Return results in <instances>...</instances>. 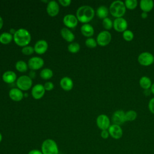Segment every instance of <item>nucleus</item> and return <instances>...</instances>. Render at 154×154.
Masks as SVG:
<instances>
[{"label":"nucleus","instance_id":"f257e3e1","mask_svg":"<svg viewBox=\"0 0 154 154\" xmlns=\"http://www.w3.org/2000/svg\"><path fill=\"white\" fill-rule=\"evenodd\" d=\"M94 16V9L89 5H82L76 11V17L79 21L84 23H88Z\"/></svg>","mask_w":154,"mask_h":154},{"label":"nucleus","instance_id":"f03ea898","mask_svg":"<svg viewBox=\"0 0 154 154\" xmlns=\"http://www.w3.org/2000/svg\"><path fill=\"white\" fill-rule=\"evenodd\" d=\"M15 43L20 46H27L31 42V35L29 32L25 28H19L13 35Z\"/></svg>","mask_w":154,"mask_h":154},{"label":"nucleus","instance_id":"7ed1b4c3","mask_svg":"<svg viewBox=\"0 0 154 154\" xmlns=\"http://www.w3.org/2000/svg\"><path fill=\"white\" fill-rule=\"evenodd\" d=\"M109 11L111 14L116 18L122 17L126 11L125 2L120 0L113 1L109 5Z\"/></svg>","mask_w":154,"mask_h":154},{"label":"nucleus","instance_id":"20e7f679","mask_svg":"<svg viewBox=\"0 0 154 154\" xmlns=\"http://www.w3.org/2000/svg\"><path fill=\"white\" fill-rule=\"evenodd\" d=\"M43 154H59V149L56 141L52 139L45 140L41 145Z\"/></svg>","mask_w":154,"mask_h":154},{"label":"nucleus","instance_id":"39448f33","mask_svg":"<svg viewBox=\"0 0 154 154\" xmlns=\"http://www.w3.org/2000/svg\"><path fill=\"white\" fill-rule=\"evenodd\" d=\"M32 84V81L31 78L29 76L22 75L20 76L16 81V85L21 90L26 91L29 90Z\"/></svg>","mask_w":154,"mask_h":154},{"label":"nucleus","instance_id":"423d86ee","mask_svg":"<svg viewBox=\"0 0 154 154\" xmlns=\"http://www.w3.org/2000/svg\"><path fill=\"white\" fill-rule=\"evenodd\" d=\"M138 62L144 66H148L154 62V55L149 52H143L138 56Z\"/></svg>","mask_w":154,"mask_h":154},{"label":"nucleus","instance_id":"0eeeda50","mask_svg":"<svg viewBox=\"0 0 154 154\" xmlns=\"http://www.w3.org/2000/svg\"><path fill=\"white\" fill-rule=\"evenodd\" d=\"M112 36L111 33L106 30L100 31L97 35V43L102 46L108 45L111 41Z\"/></svg>","mask_w":154,"mask_h":154},{"label":"nucleus","instance_id":"6e6552de","mask_svg":"<svg viewBox=\"0 0 154 154\" xmlns=\"http://www.w3.org/2000/svg\"><path fill=\"white\" fill-rule=\"evenodd\" d=\"M96 125L100 129L107 130L111 125L109 118L106 114H100L96 119Z\"/></svg>","mask_w":154,"mask_h":154},{"label":"nucleus","instance_id":"1a4fd4ad","mask_svg":"<svg viewBox=\"0 0 154 154\" xmlns=\"http://www.w3.org/2000/svg\"><path fill=\"white\" fill-rule=\"evenodd\" d=\"M127 20L122 17L116 18L113 21V28L117 32H124L128 28Z\"/></svg>","mask_w":154,"mask_h":154},{"label":"nucleus","instance_id":"9d476101","mask_svg":"<svg viewBox=\"0 0 154 154\" xmlns=\"http://www.w3.org/2000/svg\"><path fill=\"white\" fill-rule=\"evenodd\" d=\"M109 136L115 140H119L123 135V130L120 125L112 124L111 125L108 129Z\"/></svg>","mask_w":154,"mask_h":154},{"label":"nucleus","instance_id":"9b49d317","mask_svg":"<svg viewBox=\"0 0 154 154\" xmlns=\"http://www.w3.org/2000/svg\"><path fill=\"white\" fill-rule=\"evenodd\" d=\"M44 64V60L39 57H33L29 59L28 66L32 70H38Z\"/></svg>","mask_w":154,"mask_h":154},{"label":"nucleus","instance_id":"f8f14e48","mask_svg":"<svg viewBox=\"0 0 154 154\" xmlns=\"http://www.w3.org/2000/svg\"><path fill=\"white\" fill-rule=\"evenodd\" d=\"M113 124L120 125L124 123L125 120V112L122 109H118L114 112L112 116Z\"/></svg>","mask_w":154,"mask_h":154},{"label":"nucleus","instance_id":"ddd939ff","mask_svg":"<svg viewBox=\"0 0 154 154\" xmlns=\"http://www.w3.org/2000/svg\"><path fill=\"white\" fill-rule=\"evenodd\" d=\"M78 20L75 15L72 14H67L63 17V23L68 28H73L78 25Z\"/></svg>","mask_w":154,"mask_h":154},{"label":"nucleus","instance_id":"4468645a","mask_svg":"<svg viewBox=\"0 0 154 154\" xmlns=\"http://www.w3.org/2000/svg\"><path fill=\"white\" fill-rule=\"evenodd\" d=\"M48 14L51 16H55L60 11V7L57 2L55 1H51L48 2L46 7Z\"/></svg>","mask_w":154,"mask_h":154},{"label":"nucleus","instance_id":"2eb2a0df","mask_svg":"<svg viewBox=\"0 0 154 154\" xmlns=\"http://www.w3.org/2000/svg\"><path fill=\"white\" fill-rule=\"evenodd\" d=\"M45 93V89L42 84H37L35 85L31 90V94L32 97L35 99H39L42 98Z\"/></svg>","mask_w":154,"mask_h":154},{"label":"nucleus","instance_id":"dca6fc26","mask_svg":"<svg viewBox=\"0 0 154 154\" xmlns=\"http://www.w3.org/2000/svg\"><path fill=\"white\" fill-rule=\"evenodd\" d=\"M48 44L45 40H39L34 45V51L38 54H44L48 49Z\"/></svg>","mask_w":154,"mask_h":154},{"label":"nucleus","instance_id":"f3484780","mask_svg":"<svg viewBox=\"0 0 154 154\" xmlns=\"http://www.w3.org/2000/svg\"><path fill=\"white\" fill-rule=\"evenodd\" d=\"M9 96L14 101H20L23 97V93L21 90L17 88H13L9 91Z\"/></svg>","mask_w":154,"mask_h":154},{"label":"nucleus","instance_id":"a211bd4d","mask_svg":"<svg viewBox=\"0 0 154 154\" xmlns=\"http://www.w3.org/2000/svg\"><path fill=\"white\" fill-rule=\"evenodd\" d=\"M60 84L61 88L66 91L70 90L73 87V81L68 76L63 77L60 80Z\"/></svg>","mask_w":154,"mask_h":154},{"label":"nucleus","instance_id":"6ab92c4d","mask_svg":"<svg viewBox=\"0 0 154 154\" xmlns=\"http://www.w3.org/2000/svg\"><path fill=\"white\" fill-rule=\"evenodd\" d=\"M2 79L3 81L8 84H11L14 82L16 80L17 76L16 74L11 70L5 71L2 75Z\"/></svg>","mask_w":154,"mask_h":154},{"label":"nucleus","instance_id":"aec40b11","mask_svg":"<svg viewBox=\"0 0 154 154\" xmlns=\"http://www.w3.org/2000/svg\"><path fill=\"white\" fill-rule=\"evenodd\" d=\"M140 7L143 11L149 12L154 7V2L152 0H141Z\"/></svg>","mask_w":154,"mask_h":154},{"label":"nucleus","instance_id":"412c9836","mask_svg":"<svg viewBox=\"0 0 154 154\" xmlns=\"http://www.w3.org/2000/svg\"><path fill=\"white\" fill-rule=\"evenodd\" d=\"M60 33L63 38L69 42H72L75 39V35L67 28H63L60 31Z\"/></svg>","mask_w":154,"mask_h":154},{"label":"nucleus","instance_id":"4be33fe9","mask_svg":"<svg viewBox=\"0 0 154 154\" xmlns=\"http://www.w3.org/2000/svg\"><path fill=\"white\" fill-rule=\"evenodd\" d=\"M81 33L85 37H90L94 34V28L89 23H84L81 27Z\"/></svg>","mask_w":154,"mask_h":154},{"label":"nucleus","instance_id":"5701e85b","mask_svg":"<svg viewBox=\"0 0 154 154\" xmlns=\"http://www.w3.org/2000/svg\"><path fill=\"white\" fill-rule=\"evenodd\" d=\"M139 84L140 87L144 90L150 89L152 86V81L150 78L147 76H143L139 80Z\"/></svg>","mask_w":154,"mask_h":154},{"label":"nucleus","instance_id":"b1692460","mask_svg":"<svg viewBox=\"0 0 154 154\" xmlns=\"http://www.w3.org/2000/svg\"><path fill=\"white\" fill-rule=\"evenodd\" d=\"M109 9L105 5H100L96 10V14L100 19H105L108 17Z\"/></svg>","mask_w":154,"mask_h":154},{"label":"nucleus","instance_id":"393cba45","mask_svg":"<svg viewBox=\"0 0 154 154\" xmlns=\"http://www.w3.org/2000/svg\"><path fill=\"white\" fill-rule=\"evenodd\" d=\"M13 38V36L10 32H4L0 35V42L4 45H7L10 43Z\"/></svg>","mask_w":154,"mask_h":154},{"label":"nucleus","instance_id":"a878e982","mask_svg":"<svg viewBox=\"0 0 154 154\" xmlns=\"http://www.w3.org/2000/svg\"><path fill=\"white\" fill-rule=\"evenodd\" d=\"M40 76L44 79H49L53 76V72L49 68H45L42 69L40 73Z\"/></svg>","mask_w":154,"mask_h":154},{"label":"nucleus","instance_id":"bb28decb","mask_svg":"<svg viewBox=\"0 0 154 154\" xmlns=\"http://www.w3.org/2000/svg\"><path fill=\"white\" fill-rule=\"evenodd\" d=\"M15 67L17 70L20 72H25L28 69V64L23 60H19L16 63Z\"/></svg>","mask_w":154,"mask_h":154},{"label":"nucleus","instance_id":"cd10ccee","mask_svg":"<svg viewBox=\"0 0 154 154\" xmlns=\"http://www.w3.org/2000/svg\"><path fill=\"white\" fill-rule=\"evenodd\" d=\"M137 113L135 111L131 109L125 112V120L126 122H132L137 119Z\"/></svg>","mask_w":154,"mask_h":154},{"label":"nucleus","instance_id":"c85d7f7f","mask_svg":"<svg viewBox=\"0 0 154 154\" xmlns=\"http://www.w3.org/2000/svg\"><path fill=\"white\" fill-rule=\"evenodd\" d=\"M67 49L71 53H76L80 49V45L77 42H72L68 45Z\"/></svg>","mask_w":154,"mask_h":154},{"label":"nucleus","instance_id":"c756f323","mask_svg":"<svg viewBox=\"0 0 154 154\" xmlns=\"http://www.w3.org/2000/svg\"><path fill=\"white\" fill-rule=\"evenodd\" d=\"M102 25L106 31L111 29L113 27V22L109 17H106L102 20Z\"/></svg>","mask_w":154,"mask_h":154},{"label":"nucleus","instance_id":"7c9ffc66","mask_svg":"<svg viewBox=\"0 0 154 154\" xmlns=\"http://www.w3.org/2000/svg\"><path fill=\"white\" fill-rule=\"evenodd\" d=\"M122 36L124 40H125L126 41L129 42L133 40L134 37V34L132 31L129 29H126L124 32H123Z\"/></svg>","mask_w":154,"mask_h":154},{"label":"nucleus","instance_id":"2f4dec72","mask_svg":"<svg viewBox=\"0 0 154 154\" xmlns=\"http://www.w3.org/2000/svg\"><path fill=\"white\" fill-rule=\"evenodd\" d=\"M124 2L126 8L129 10H134L138 5V1L137 0H126Z\"/></svg>","mask_w":154,"mask_h":154},{"label":"nucleus","instance_id":"473e14b6","mask_svg":"<svg viewBox=\"0 0 154 154\" xmlns=\"http://www.w3.org/2000/svg\"><path fill=\"white\" fill-rule=\"evenodd\" d=\"M85 45L89 48H94L97 45L96 40L92 37H88V38H87L85 40Z\"/></svg>","mask_w":154,"mask_h":154},{"label":"nucleus","instance_id":"72a5a7b5","mask_svg":"<svg viewBox=\"0 0 154 154\" xmlns=\"http://www.w3.org/2000/svg\"><path fill=\"white\" fill-rule=\"evenodd\" d=\"M34 52V49L31 46H25L22 48V52L25 55H31Z\"/></svg>","mask_w":154,"mask_h":154},{"label":"nucleus","instance_id":"f704fd0d","mask_svg":"<svg viewBox=\"0 0 154 154\" xmlns=\"http://www.w3.org/2000/svg\"><path fill=\"white\" fill-rule=\"evenodd\" d=\"M43 86H44L45 90H47V91H50V90H52L54 87V84L50 81H48V82H45Z\"/></svg>","mask_w":154,"mask_h":154},{"label":"nucleus","instance_id":"c9c22d12","mask_svg":"<svg viewBox=\"0 0 154 154\" xmlns=\"http://www.w3.org/2000/svg\"><path fill=\"white\" fill-rule=\"evenodd\" d=\"M148 108L149 111L154 114V97H152L149 102L148 103Z\"/></svg>","mask_w":154,"mask_h":154},{"label":"nucleus","instance_id":"e433bc0d","mask_svg":"<svg viewBox=\"0 0 154 154\" xmlns=\"http://www.w3.org/2000/svg\"><path fill=\"white\" fill-rule=\"evenodd\" d=\"M100 136L103 139H107L109 137V132L107 130H102L100 132Z\"/></svg>","mask_w":154,"mask_h":154},{"label":"nucleus","instance_id":"4c0bfd02","mask_svg":"<svg viewBox=\"0 0 154 154\" xmlns=\"http://www.w3.org/2000/svg\"><path fill=\"white\" fill-rule=\"evenodd\" d=\"M58 2H60V4L64 6V7H67L69 6L70 3H71V1L70 0H59Z\"/></svg>","mask_w":154,"mask_h":154},{"label":"nucleus","instance_id":"58836bf2","mask_svg":"<svg viewBox=\"0 0 154 154\" xmlns=\"http://www.w3.org/2000/svg\"><path fill=\"white\" fill-rule=\"evenodd\" d=\"M28 154H43V153L38 149H32L28 152Z\"/></svg>","mask_w":154,"mask_h":154},{"label":"nucleus","instance_id":"ea45409f","mask_svg":"<svg viewBox=\"0 0 154 154\" xmlns=\"http://www.w3.org/2000/svg\"><path fill=\"white\" fill-rule=\"evenodd\" d=\"M141 16L143 19H146L147 17L148 16V14H147V12H144V11H143L141 14Z\"/></svg>","mask_w":154,"mask_h":154},{"label":"nucleus","instance_id":"a19ab883","mask_svg":"<svg viewBox=\"0 0 154 154\" xmlns=\"http://www.w3.org/2000/svg\"><path fill=\"white\" fill-rule=\"evenodd\" d=\"M151 93V91L150 89H147V90H144V94L146 96H149L150 94Z\"/></svg>","mask_w":154,"mask_h":154},{"label":"nucleus","instance_id":"79ce46f5","mask_svg":"<svg viewBox=\"0 0 154 154\" xmlns=\"http://www.w3.org/2000/svg\"><path fill=\"white\" fill-rule=\"evenodd\" d=\"M35 76V72L34 71H31L29 73V77L31 78H34Z\"/></svg>","mask_w":154,"mask_h":154},{"label":"nucleus","instance_id":"37998d69","mask_svg":"<svg viewBox=\"0 0 154 154\" xmlns=\"http://www.w3.org/2000/svg\"><path fill=\"white\" fill-rule=\"evenodd\" d=\"M3 23H4V22H3V19L0 16V29L2 28V26H3Z\"/></svg>","mask_w":154,"mask_h":154},{"label":"nucleus","instance_id":"c03bdc74","mask_svg":"<svg viewBox=\"0 0 154 154\" xmlns=\"http://www.w3.org/2000/svg\"><path fill=\"white\" fill-rule=\"evenodd\" d=\"M150 89L151 93L154 94V83H153V84H152V86H151V87H150Z\"/></svg>","mask_w":154,"mask_h":154},{"label":"nucleus","instance_id":"a18cd8bd","mask_svg":"<svg viewBox=\"0 0 154 154\" xmlns=\"http://www.w3.org/2000/svg\"><path fill=\"white\" fill-rule=\"evenodd\" d=\"M16 30H15L14 29H13V28H11V29H10V34H14V33L16 32Z\"/></svg>","mask_w":154,"mask_h":154},{"label":"nucleus","instance_id":"49530a36","mask_svg":"<svg viewBox=\"0 0 154 154\" xmlns=\"http://www.w3.org/2000/svg\"><path fill=\"white\" fill-rule=\"evenodd\" d=\"M2 135L1 133L0 132V143L2 141Z\"/></svg>","mask_w":154,"mask_h":154},{"label":"nucleus","instance_id":"de8ad7c7","mask_svg":"<svg viewBox=\"0 0 154 154\" xmlns=\"http://www.w3.org/2000/svg\"></svg>","mask_w":154,"mask_h":154}]
</instances>
